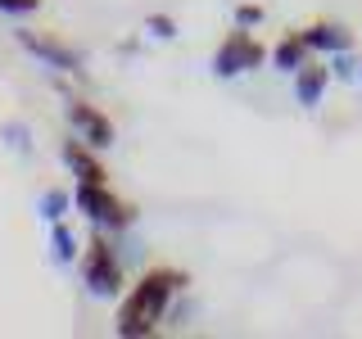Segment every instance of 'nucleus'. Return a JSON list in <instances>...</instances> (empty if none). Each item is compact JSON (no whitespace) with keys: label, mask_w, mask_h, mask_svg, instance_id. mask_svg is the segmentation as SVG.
<instances>
[{"label":"nucleus","mask_w":362,"mask_h":339,"mask_svg":"<svg viewBox=\"0 0 362 339\" xmlns=\"http://www.w3.org/2000/svg\"><path fill=\"white\" fill-rule=\"evenodd\" d=\"M190 276L181 267H141L136 280L127 285V294L118 299V316H113V331L122 339H150L168 326L177 294H186Z\"/></svg>","instance_id":"obj_1"},{"label":"nucleus","mask_w":362,"mask_h":339,"mask_svg":"<svg viewBox=\"0 0 362 339\" xmlns=\"http://www.w3.org/2000/svg\"><path fill=\"white\" fill-rule=\"evenodd\" d=\"M77 276H82V290L90 294V299H109V303H118L122 294H127L132 271H127V263L118 258V249H113L109 231L90 226L86 249H82V258H77Z\"/></svg>","instance_id":"obj_2"},{"label":"nucleus","mask_w":362,"mask_h":339,"mask_svg":"<svg viewBox=\"0 0 362 339\" xmlns=\"http://www.w3.org/2000/svg\"><path fill=\"white\" fill-rule=\"evenodd\" d=\"M73 203L86 218V226H100V231L141 226V208H136L132 199H122L109 181H73Z\"/></svg>","instance_id":"obj_3"},{"label":"nucleus","mask_w":362,"mask_h":339,"mask_svg":"<svg viewBox=\"0 0 362 339\" xmlns=\"http://www.w3.org/2000/svg\"><path fill=\"white\" fill-rule=\"evenodd\" d=\"M267 45L254 37L249 28H231L226 32V41L213 50L209 59V73L218 77V82H231V77H245V73H258V68L267 64Z\"/></svg>","instance_id":"obj_4"},{"label":"nucleus","mask_w":362,"mask_h":339,"mask_svg":"<svg viewBox=\"0 0 362 339\" xmlns=\"http://www.w3.org/2000/svg\"><path fill=\"white\" fill-rule=\"evenodd\" d=\"M18 50L32 54L45 73H59V77H86V54L77 45H68L64 37H50V32H37V28H18L14 32Z\"/></svg>","instance_id":"obj_5"},{"label":"nucleus","mask_w":362,"mask_h":339,"mask_svg":"<svg viewBox=\"0 0 362 339\" xmlns=\"http://www.w3.org/2000/svg\"><path fill=\"white\" fill-rule=\"evenodd\" d=\"M64 122H68V131L82 136L90 150H100V154L118 145V127H113V118L100 105L82 100V95H64Z\"/></svg>","instance_id":"obj_6"},{"label":"nucleus","mask_w":362,"mask_h":339,"mask_svg":"<svg viewBox=\"0 0 362 339\" xmlns=\"http://www.w3.org/2000/svg\"><path fill=\"white\" fill-rule=\"evenodd\" d=\"M59 163L68 167L73 181H109V167L100 158V150H90L82 136H73V131L59 141Z\"/></svg>","instance_id":"obj_7"},{"label":"nucleus","mask_w":362,"mask_h":339,"mask_svg":"<svg viewBox=\"0 0 362 339\" xmlns=\"http://www.w3.org/2000/svg\"><path fill=\"white\" fill-rule=\"evenodd\" d=\"M326 86H331V68H326V59H317V54L290 77V95L299 109H317L326 100Z\"/></svg>","instance_id":"obj_8"},{"label":"nucleus","mask_w":362,"mask_h":339,"mask_svg":"<svg viewBox=\"0 0 362 339\" xmlns=\"http://www.w3.org/2000/svg\"><path fill=\"white\" fill-rule=\"evenodd\" d=\"M299 37L317 59L339 54V50H354V32H349L344 23H308V28H299Z\"/></svg>","instance_id":"obj_9"},{"label":"nucleus","mask_w":362,"mask_h":339,"mask_svg":"<svg viewBox=\"0 0 362 339\" xmlns=\"http://www.w3.org/2000/svg\"><path fill=\"white\" fill-rule=\"evenodd\" d=\"M308 59H313V50L303 45V37H299V32H286V37H281L276 45H272V54H267V64L276 68L281 77H294V73H299V68L308 64Z\"/></svg>","instance_id":"obj_10"},{"label":"nucleus","mask_w":362,"mask_h":339,"mask_svg":"<svg viewBox=\"0 0 362 339\" xmlns=\"http://www.w3.org/2000/svg\"><path fill=\"white\" fill-rule=\"evenodd\" d=\"M45 249H50V263L54 267H77V258H82V240H77V231L64 222H50V240H45Z\"/></svg>","instance_id":"obj_11"},{"label":"nucleus","mask_w":362,"mask_h":339,"mask_svg":"<svg viewBox=\"0 0 362 339\" xmlns=\"http://www.w3.org/2000/svg\"><path fill=\"white\" fill-rule=\"evenodd\" d=\"M37 213H41V222L50 226V222H64L68 213H77V203H73V190H64V186H50V190H41V199H37Z\"/></svg>","instance_id":"obj_12"},{"label":"nucleus","mask_w":362,"mask_h":339,"mask_svg":"<svg viewBox=\"0 0 362 339\" xmlns=\"http://www.w3.org/2000/svg\"><path fill=\"white\" fill-rule=\"evenodd\" d=\"M113 249H118V258L132 267H145V240H141V226H127V231H109Z\"/></svg>","instance_id":"obj_13"},{"label":"nucleus","mask_w":362,"mask_h":339,"mask_svg":"<svg viewBox=\"0 0 362 339\" xmlns=\"http://www.w3.org/2000/svg\"><path fill=\"white\" fill-rule=\"evenodd\" d=\"M326 68H331V82H339V86H358L362 82V59H358L354 50L326 54Z\"/></svg>","instance_id":"obj_14"},{"label":"nucleus","mask_w":362,"mask_h":339,"mask_svg":"<svg viewBox=\"0 0 362 339\" xmlns=\"http://www.w3.org/2000/svg\"><path fill=\"white\" fill-rule=\"evenodd\" d=\"M0 136H5V145H9L14 154H23V158L37 154V136H32L28 122H5V127H0Z\"/></svg>","instance_id":"obj_15"},{"label":"nucleus","mask_w":362,"mask_h":339,"mask_svg":"<svg viewBox=\"0 0 362 339\" xmlns=\"http://www.w3.org/2000/svg\"><path fill=\"white\" fill-rule=\"evenodd\" d=\"M145 37L150 41H177V18L173 14H150L145 18Z\"/></svg>","instance_id":"obj_16"},{"label":"nucleus","mask_w":362,"mask_h":339,"mask_svg":"<svg viewBox=\"0 0 362 339\" xmlns=\"http://www.w3.org/2000/svg\"><path fill=\"white\" fill-rule=\"evenodd\" d=\"M263 5H254V0H245V5H235L231 9V23H235V28H249V32H254V28H263Z\"/></svg>","instance_id":"obj_17"},{"label":"nucleus","mask_w":362,"mask_h":339,"mask_svg":"<svg viewBox=\"0 0 362 339\" xmlns=\"http://www.w3.org/2000/svg\"><path fill=\"white\" fill-rule=\"evenodd\" d=\"M37 9H41V0H0V14H9V18H28Z\"/></svg>","instance_id":"obj_18"}]
</instances>
